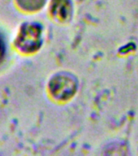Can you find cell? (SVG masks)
Wrapping results in <instances>:
<instances>
[{
    "instance_id": "cell-2",
    "label": "cell",
    "mask_w": 138,
    "mask_h": 156,
    "mask_svg": "<svg viewBox=\"0 0 138 156\" xmlns=\"http://www.w3.org/2000/svg\"><path fill=\"white\" fill-rule=\"evenodd\" d=\"M73 86L74 85L72 80H68L65 77H58L52 84V90L57 96L65 98L68 93L72 94Z\"/></svg>"
},
{
    "instance_id": "cell-3",
    "label": "cell",
    "mask_w": 138,
    "mask_h": 156,
    "mask_svg": "<svg viewBox=\"0 0 138 156\" xmlns=\"http://www.w3.org/2000/svg\"><path fill=\"white\" fill-rule=\"evenodd\" d=\"M3 55H4V46H3L2 41L0 40V61L2 60Z\"/></svg>"
},
{
    "instance_id": "cell-1",
    "label": "cell",
    "mask_w": 138,
    "mask_h": 156,
    "mask_svg": "<svg viewBox=\"0 0 138 156\" xmlns=\"http://www.w3.org/2000/svg\"><path fill=\"white\" fill-rule=\"evenodd\" d=\"M40 43V31L36 26L28 25L22 29L17 38L16 45L26 52L35 51Z\"/></svg>"
}]
</instances>
